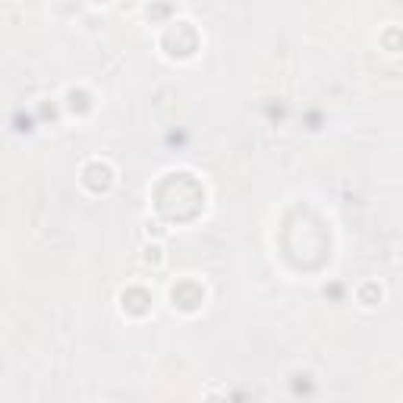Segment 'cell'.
<instances>
[{
  "instance_id": "cell-1",
  "label": "cell",
  "mask_w": 403,
  "mask_h": 403,
  "mask_svg": "<svg viewBox=\"0 0 403 403\" xmlns=\"http://www.w3.org/2000/svg\"><path fill=\"white\" fill-rule=\"evenodd\" d=\"M356 302L363 306V309L381 306V302H384V284H378V280H363V284L356 287Z\"/></svg>"
},
{
  "instance_id": "cell-2",
  "label": "cell",
  "mask_w": 403,
  "mask_h": 403,
  "mask_svg": "<svg viewBox=\"0 0 403 403\" xmlns=\"http://www.w3.org/2000/svg\"><path fill=\"white\" fill-rule=\"evenodd\" d=\"M164 243H155V240H148L145 246H142V262L151 265V268H161L164 265Z\"/></svg>"
},
{
  "instance_id": "cell-3",
  "label": "cell",
  "mask_w": 403,
  "mask_h": 403,
  "mask_svg": "<svg viewBox=\"0 0 403 403\" xmlns=\"http://www.w3.org/2000/svg\"><path fill=\"white\" fill-rule=\"evenodd\" d=\"M164 233H167V227H164L158 217H145V236H148V240L161 243V240H164Z\"/></svg>"
},
{
  "instance_id": "cell-4",
  "label": "cell",
  "mask_w": 403,
  "mask_h": 403,
  "mask_svg": "<svg viewBox=\"0 0 403 403\" xmlns=\"http://www.w3.org/2000/svg\"><path fill=\"white\" fill-rule=\"evenodd\" d=\"M202 403H227V397H224V394H221V391H217V388H211V391H208V394L202 397Z\"/></svg>"
}]
</instances>
